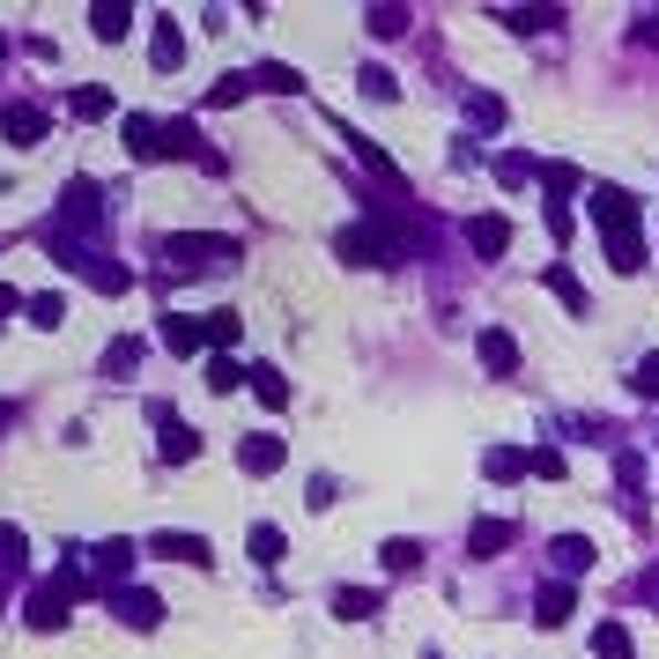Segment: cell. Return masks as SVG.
<instances>
[{"label": "cell", "mask_w": 659, "mask_h": 659, "mask_svg": "<svg viewBox=\"0 0 659 659\" xmlns=\"http://www.w3.org/2000/svg\"><path fill=\"white\" fill-rule=\"evenodd\" d=\"M104 112H112L104 90H74V119H104Z\"/></svg>", "instance_id": "e575fe53"}, {"label": "cell", "mask_w": 659, "mask_h": 659, "mask_svg": "<svg viewBox=\"0 0 659 659\" xmlns=\"http://www.w3.org/2000/svg\"><path fill=\"white\" fill-rule=\"evenodd\" d=\"M90 30H97L104 45H119L126 30H134V8H126V0H97V8H90Z\"/></svg>", "instance_id": "8fae6325"}, {"label": "cell", "mask_w": 659, "mask_h": 659, "mask_svg": "<svg viewBox=\"0 0 659 659\" xmlns=\"http://www.w3.org/2000/svg\"><path fill=\"white\" fill-rule=\"evenodd\" d=\"M67 600H74L67 578H52V586H30V623H38V630H60V623H67Z\"/></svg>", "instance_id": "52a82bcc"}, {"label": "cell", "mask_w": 659, "mask_h": 659, "mask_svg": "<svg viewBox=\"0 0 659 659\" xmlns=\"http://www.w3.org/2000/svg\"><path fill=\"white\" fill-rule=\"evenodd\" d=\"M556 571H563V578L593 571V541H586V534H563V541H556Z\"/></svg>", "instance_id": "ac0fdd59"}, {"label": "cell", "mask_w": 659, "mask_h": 659, "mask_svg": "<svg viewBox=\"0 0 659 659\" xmlns=\"http://www.w3.org/2000/svg\"><path fill=\"white\" fill-rule=\"evenodd\" d=\"M156 342L171 348V356H200L208 334H200V318H164V326H156Z\"/></svg>", "instance_id": "7c38bea8"}, {"label": "cell", "mask_w": 659, "mask_h": 659, "mask_svg": "<svg viewBox=\"0 0 659 659\" xmlns=\"http://www.w3.org/2000/svg\"><path fill=\"white\" fill-rule=\"evenodd\" d=\"M244 548H252V563H282V548H290V541H282V526H252V541H244Z\"/></svg>", "instance_id": "d4e9b609"}, {"label": "cell", "mask_w": 659, "mask_h": 659, "mask_svg": "<svg viewBox=\"0 0 659 659\" xmlns=\"http://www.w3.org/2000/svg\"><path fill=\"white\" fill-rule=\"evenodd\" d=\"M112 615H119L126 630H156V623H164V608H156L148 593H112Z\"/></svg>", "instance_id": "4fadbf2b"}, {"label": "cell", "mask_w": 659, "mask_h": 659, "mask_svg": "<svg viewBox=\"0 0 659 659\" xmlns=\"http://www.w3.org/2000/svg\"><path fill=\"white\" fill-rule=\"evenodd\" d=\"M496 548H512V526H504V519H482V526L467 534V556H496Z\"/></svg>", "instance_id": "d6986e66"}, {"label": "cell", "mask_w": 659, "mask_h": 659, "mask_svg": "<svg viewBox=\"0 0 659 659\" xmlns=\"http://www.w3.org/2000/svg\"><path fill=\"white\" fill-rule=\"evenodd\" d=\"M252 393H260V408H290V378H282L274 364L252 370Z\"/></svg>", "instance_id": "44dd1931"}, {"label": "cell", "mask_w": 659, "mask_h": 659, "mask_svg": "<svg viewBox=\"0 0 659 659\" xmlns=\"http://www.w3.org/2000/svg\"><path fill=\"white\" fill-rule=\"evenodd\" d=\"M541 282H548V290H556V296H563V304H571V312H578V318H586V312H593V296H586V290H578V274H571V268H548V274H541Z\"/></svg>", "instance_id": "7402d4cb"}, {"label": "cell", "mask_w": 659, "mask_h": 659, "mask_svg": "<svg viewBox=\"0 0 659 659\" xmlns=\"http://www.w3.org/2000/svg\"><path fill=\"white\" fill-rule=\"evenodd\" d=\"M593 652L600 659H630V630H623V623H600V630H593Z\"/></svg>", "instance_id": "83f0119b"}, {"label": "cell", "mask_w": 659, "mask_h": 659, "mask_svg": "<svg viewBox=\"0 0 659 659\" xmlns=\"http://www.w3.org/2000/svg\"><path fill=\"white\" fill-rule=\"evenodd\" d=\"M0 134H8V142H45V112H38V104H8V119H0Z\"/></svg>", "instance_id": "2e32d148"}, {"label": "cell", "mask_w": 659, "mask_h": 659, "mask_svg": "<svg viewBox=\"0 0 659 659\" xmlns=\"http://www.w3.org/2000/svg\"><path fill=\"white\" fill-rule=\"evenodd\" d=\"M244 90H252V74H222L216 90H208V104H216V112L222 104H244Z\"/></svg>", "instance_id": "1f68e13d"}, {"label": "cell", "mask_w": 659, "mask_h": 659, "mask_svg": "<svg viewBox=\"0 0 659 659\" xmlns=\"http://www.w3.org/2000/svg\"><path fill=\"white\" fill-rule=\"evenodd\" d=\"M238 386H252V370H238L230 356H208V393H238Z\"/></svg>", "instance_id": "484cf974"}, {"label": "cell", "mask_w": 659, "mask_h": 659, "mask_svg": "<svg viewBox=\"0 0 659 659\" xmlns=\"http://www.w3.org/2000/svg\"><path fill=\"white\" fill-rule=\"evenodd\" d=\"M334 252H342V260H356V268H386V260H393V244L378 238V230H364V222H356V230H342V238H334Z\"/></svg>", "instance_id": "8992f818"}, {"label": "cell", "mask_w": 659, "mask_h": 659, "mask_svg": "<svg viewBox=\"0 0 659 659\" xmlns=\"http://www.w3.org/2000/svg\"><path fill=\"white\" fill-rule=\"evenodd\" d=\"M512 30H556V8H519V15H504Z\"/></svg>", "instance_id": "d590c367"}, {"label": "cell", "mask_w": 659, "mask_h": 659, "mask_svg": "<svg viewBox=\"0 0 659 659\" xmlns=\"http://www.w3.org/2000/svg\"><path fill=\"white\" fill-rule=\"evenodd\" d=\"M15 563H23V534H15V526H0V571H15Z\"/></svg>", "instance_id": "7bdbcfd3"}, {"label": "cell", "mask_w": 659, "mask_h": 659, "mask_svg": "<svg viewBox=\"0 0 659 659\" xmlns=\"http://www.w3.org/2000/svg\"><path fill=\"white\" fill-rule=\"evenodd\" d=\"M370 30H378V38H400L408 15H400V8H370Z\"/></svg>", "instance_id": "60d3db41"}, {"label": "cell", "mask_w": 659, "mask_h": 659, "mask_svg": "<svg viewBox=\"0 0 659 659\" xmlns=\"http://www.w3.org/2000/svg\"><path fill=\"white\" fill-rule=\"evenodd\" d=\"M30 318H38V326H60V318H67V296H60V290L30 296Z\"/></svg>", "instance_id": "f546056e"}, {"label": "cell", "mask_w": 659, "mask_h": 659, "mask_svg": "<svg viewBox=\"0 0 659 659\" xmlns=\"http://www.w3.org/2000/svg\"><path fill=\"white\" fill-rule=\"evenodd\" d=\"M252 82H260V90H282V97H296V90H304V74H296V67H260Z\"/></svg>", "instance_id": "f1b7e54d"}, {"label": "cell", "mask_w": 659, "mask_h": 659, "mask_svg": "<svg viewBox=\"0 0 659 659\" xmlns=\"http://www.w3.org/2000/svg\"><path fill=\"white\" fill-rule=\"evenodd\" d=\"M356 82H364V97H370V104H386V97H393V74H386V67H364Z\"/></svg>", "instance_id": "f35d334b"}, {"label": "cell", "mask_w": 659, "mask_h": 659, "mask_svg": "<svg viewBox=\"0 0 659 659\" xmlns=\"http://www.w3.org/2000/svg\"><path fill=\"white\" fill-rule=\"evenodd\" d=\"M200 334H208V348H238L244 318H238V312H208V318H200Z\"/></svg>", "instance_id": "603a6c76"}, {"label": "cell", "mask_w": 659, "mask_h": 659, "mask_svg": "<svg viewBox=\"0 0 659 659\" xmlns=\"http://www.w3.org/2000/svg\"><path fill=\"white\" fill-rule=\"evenodd\" d=\"M126 571H134V541H104V548H97V578H104V593H119Z\"/></svg>", "instance_id": "e0dca14e"}, {"label": "cell", "mask_w": 659, "mask_h": 659, "mask_svg": "<svg viewBox=\"0 0 659 659\" xmlns=\"http://www.w3.org/2000/svg\"><path fill=\"white\" fill-rule=\"evenodd\" d=\"M148 548H156V556H178V563H193V571H208V563H216V548H208L200 534H171V526H164V534L148 541Z\"/></svg>", "instance_id": "ba28073f"}, {"label": "cell", "mask_w": 659, "mask_h": 659, "mask_svg": "<svg viewBox=\"0 0 659 659\" xmlns=\"http://www.w3.org/2000/svg\"><path fill=\"white\" fill-rule=\"evenodd\" d=\"M378 563L400 578V571H416V563H422V541H386V548H378Z\"/></svg>", "instance_id": "4316f807"}, {"label": "cell", "mask_w": 659, "mask_h": 659, "mask_svg": "<svg viewBox=\"0 0 659 659\" xmlns=\"http://www.w3.org/2000/svg\"><path fill=\"white\" fill-rule=\"evenodd\" d=\"M645 38L659 45V15H645V23H637V45H645Z\"/></svg>", "instance_id": "ee69618b"}, {"label": "cell", "mask_w": 659, "mask_h": 659, "mask_svg": "<svg viewBox=\"0 0 659 659\" xmlns=\"http://www.w3.org/2000/svg\"><path fill=\"white\" fill-rule=\"evenodd\" d=\"M571 608H578V593H571V578H556V586H541L534 623H541V630H563V623H571Z\"/></svg>", "instance_id": "9c48e42d"}, {"label": "cell", "mask_w": 659, "mask_h": 659, "mask_svg": "<svg viewBox=\"0 0 659 659\" xmlns=\"http://www.w3.org/2000/svg\"><path fill=\"white\" fill-rule=\"evenodd\" d=\"M104 208H97V178H74L67 200H60V230H97Z\"/></svg>", "instance_id": "3957f363"}, {"label": "cell", "mask_w": 659, "mask_h": 659, "mask_svg": "<svg viewBox=\"0 0 659 659\" xmlns=\"http://www.w3.org/2000/svg\"><path fill=\"white\" fill-rule=\"evenodd\" d=\"M474 356H482L489 378H512L519 370V342L504 334V326H482V334H474Z\"/></svg>", "instance_id": "277c9868"}, {"label": "cell", "mask_w": 659, "mask_h": 659, "mask_svg": "<svg viewBox=\"0 0 659 659\" xmlns=\"http://www.w3.org/2000/svg\"><path fill=\"white\" fill-rule=\"evenodd\" d=\"M496 178H504V186H526V178H534V156H504Z\"/></svg>", "instance_id": "b9f144b4"}, {"label": "cell", "mask_w": 659, "mask_h": 659, "mask_svg": "<svg viewBox=\"0 0 659 659\" xmlns=\"http://www.w3.org/2000/svg\"><path fill=\"white\" fill-rule=\"evenodd\" d=\"M334 615H342V623H364V615H378V593H370V586H342V593H334Z\"/></svg>", "instance_id": "ffe728a7"}, {"label": "cell", "mask_w": 659, "mask_h": 659, "mask_svg": "<svg viewBox=\"0 0 659 659\" xmlns=\"http://www.w3.org/2000/svg\"><path fill=\"white\" fill-rule=\"evenodd\" d=\"M156 430H164V438H156V444H164V460H178V467H186V460L200 452V438H193V430H186L178 416H164V408H156Z\"/></svg>", "instance_id": "5bb4252c"}, {"label": "cell", "mask_w": 659, "mask_h": 659, "mask_svg": "<svg viewBox=\"0 0 659 659\" xmlns=\"http://www.w3.org/2000/svg\"><path fill=\"white\" fill-rule=\"evenodd\" d=\"M526 474L556 482V474H563V452H556V444H534V452H526Z\"/></svg>", "instance_id": "4dcf8cb0"}, {"label": "cell", "mask_w": 659, "mask_h": 659, "mask_svg": "<svg viewBox=\"0 0 659 659\" xmlns=\"http://www.w3.org/2000/svg\"><path fill=\"white\" fill-rule=\"evenodd\" d=\"M178 60H186V38L164 23V30H156V67H178Z\"/></svg>", "instance_id": "d6a6232c"}, {"label": "cell", "mask_w": 659, "mask_h": 659, "mask_svg": "<svg viewBox=\"0 0 659 659\" xmlns=\"http://www.w3.org/2000/svg\"><path fill=\"white\" fill-rule=\"evenodd\" d=\"M216 260H238V238H164V268L171 274H200V268H216Z\"/></svg>", "instance_id": "6da1fadb"}, {"label": "cell", "mask_w": 659, "mask_h": 659, "mask_svg": "<svg viewBox=\"0 0 659 659\" xmlns=\"http://www.w3.org/2000/svg\"><path fill=\"white\" fill-rule=\"evenodd\" d=\"M0 422H8V408H0Z\"/></svg>", "instance_id": "f6af8a7d"}, {"label": "cell", "mask_w": 659, "mask_h": 659, "mask_svg": "<svg viewBox=\"0 0 659 659\" xmlns=\"http://www.w3.org/2000/svg\"><path fill=\"white\" fill-rule=\"evenodd\" d=\"M126 148H134V164H164V156H171V126L164 119H126Z\"/></svg>", "instance_id": "5b68a950"}, {"label": "cell", "mask_w": 659, "mask_h": 659, "mask_svg": "<svg viewBox=\"0 0 659 659\" xmlns=\"http://www.w3.org/2000/svg\"><path fill=\"white\" fill-rule=\"evenodd\" d=\"M630 386L645 393V400H659V348H652V356H645V364H637V378H630Z\"/></svg>", "instance_id": "ab89813d"}, {"label": "cell", "mask_w": 659, "mask_h": 659, "mask_svg": "<svg viewBox=\"0 0 659 659\" xmlns=\"http://www.w3.org/2000/svg\"><path fill=\"white\" fill-rule=\"evenodd\" d=\"M541 178H548V193H556V208H563V193H578V171H571V164H548Z\"/></svg>", "instance_id": "74e56055"}, {"label": "cell", "mask_w": 659, "mask_h": 659, "mask_svg": "<svg viewBox=\"0 0 659 659\" xmlns=\"http://www.w3.org/2000/svg\"><path fill=\"white\" fill-rule=\"evenodd\" d=\"M134 364H142V342H134V334L104 348V370H134Z\"/></svg>", "instance_id": "836d02e7"}, {"label": "cell", "mask_w": 659, "mask_h": 659, "mask_svg": "<svg viewBox=\"0 0 659 659\" xmlns=\"http://www.w3.org/2000/svg\"><path fill=\"white\" fill-rule=\"evenodd\" d=\"M467 244H474L482 260H504V244H512V222H504V216H474V222H467Z\"/></svg>", "instance_id": "30bf717a"}, {"label": "cell", "mask_w": 659, "mask_h": 659, "mask_svg": "<svg viewBox=\"0 0 659 659\" xmlns=\"http://www.w3.org/2000/svg\"><path fill=\"white\" fill-rule=\"evenodd\" d=\"M482 474H489V482H519V474H526V452H512V444H496V452L482 460Z\"/></svg>", "instance_id": "cb8c5ba5"}, {"label": "cell", "mask_w": 659, "mask_h": 659, "mask_svg": "<svg viewBox=\"0 0 659 659\" xmlns=\"http://www.w3.org/2000/svg\"><path fill=\"white\" fill-rule=\"evenodd\" d=\"M238 467H244V474H274V467H282V438H268V430H260V438H244L238 444Z\"/></svg>", "instance_id": "9a60e30c"}, {"label": "cell", "mask_w": 659, "mask_h": 659, "mask_svg": "<svg viewBox=\"0 0 659 659\" xmlns=\"http://www.w3.org/2000/svg\"><path fill=\"white\" fill-rule=\"evenodd\" d=\"M467 112H474V126H504V104H496V97H482V90L467 97Z\"/></svg>", "instance_id": "8d00e7d4"}, {"label": "cell", "mask_w": 659, "mask_h": 659, "mask_svg": "<svg viewBox=\"0 0 659 659\" xmlns=\"http://www.w3.org/2000/svg\"><path fill=\"white\" fill-rule=\"evenodd\" d=\"M593 222H600V238H637V200L623 186H593Z\"/></svg>", "instance_id": "7a4b0ae2"}]
</instances>
